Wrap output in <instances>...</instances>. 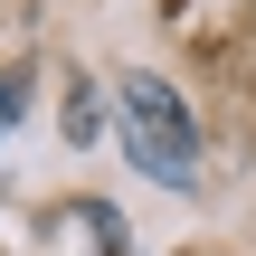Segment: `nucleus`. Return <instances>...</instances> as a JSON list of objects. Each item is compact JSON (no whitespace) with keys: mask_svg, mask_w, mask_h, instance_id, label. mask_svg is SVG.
Wrapping results in <instances>:
<instances>
[{"mask_svg":"<svg viewBox=\"0 0 256 256\" xmlns=\"http://www.w3.org/2000/svg\"><path fill=\"white\" fill-rule=\"evenodd\" d=\"M114 114H124V162L142 171V180H162V190H200V124H190V104L162 86V76H124L114 86Z\"/></svg>","mask_w":256,"mask_h":256,"instance_id":"obj_1","label":"nucleus"},{"mask_svg":"<svg viewBox=\"0 0 256 256\" xmlns=\"http://www.w3.org/2000/svg\"><path fill=\"white\" fill-rule=\"evenodd\" d=\"M200 256H209V247H200Z\"/></svg>","mask_w":256,"mask_h":256,"instance_id":"obj_3","label":"nucleus"},{"mask_svg":"<svg viewBox=\"0 0 256 256\" xmlns=\"http://www.w3.org/2000/svg\"><path fill=\"white\" fill-rule=\"evenodd\" d=\"M28 104V76H0V133H10V114Z\"/></svg>","mask_w":256,"mask_h":256,"instance_id":"obj_2","label":"nucleus"}]
</instances>
